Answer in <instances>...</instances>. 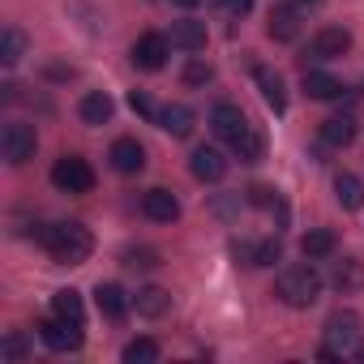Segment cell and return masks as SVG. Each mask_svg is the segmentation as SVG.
I'll return each instance as SVG.
<instances>
[{"mask_svg":"<svg viewBox=\"0 0 364 364\" xmlns=\"http://www.w3.org/2000/svg\"><path fill=\"white\" fill-rule=\"evenodd\" d=\"M35 240L48 249V257L56 266H82L95 249V236L82 223H48V228L35 232Z\"/></svg>","mask_w":364,"mask_h":364,"instance_id":"obj_1","label":"cell"},{"mask_svg":"<svg viewBox=\"0 0 364 364\" xmlns=\"http://www.w3.org/2000/svg\"><path fill=\"white\" fill-rule=\"evenodd\" d=\"M274 291H279V300H283V304H291V309H309V304L321 296V274H317V266H313V262L283 266V274H279Z\"/></svg>","mask_w":364,"mask_h":364,"instance_id":"obj_2","label":"cell"},{"mask_svg":"<svg viewBox=\"0 0 364 364\" xmlns=\"http://www.w3.org/2000/svg\"><path fill=\"white\" fill-rule=\"evenodd\" d=\"M52 185H56L60 193H90V189H95V171H90V163H86L82 154H65V159H56V167H52Z\"/></svg>","mask_w":364,"mask_h":364,"instance_id":"obj_3","label":"cell"},{"mask_svg":"<svg viewBox=\"0 0 364 364\" xmlns=\"http://www.w3.org/2000/svg\"><path fill=\"white\" fill-rule=\"evenodd\" d=\"M0 150H5V159L14 163V167H22V163H31L35 159V150H39V137H35V129L31 124H5V133H0Z\"/></svg>","mask_w":364,"mask_h":364,"instance_id":"obj_4","label":"cell"},{"mask_svg":"<svg viewBox=\"0 0 364 364\" xmlns=\"http://www.w3.org/2000/svg\"><path fill=\"white\" fill-rule=\"evenodd\" d=\"M167 52H171V39L167 35H137L133 39V65L141 69V73H159L163 65H167Z\"/></svg>","mask_w":364,"mask_h":364,"instance_id":"obj_5","label":"cell"},{"mask_svg":"<svg viewBox=\"0 0 364 364\" xmlns=\"http://www.w3.org/2000/svg\"><path fill=\"white\" fill-rule=\"evenodd\" d=\"M326 338H330L334 351L355 355V347H360V317H355V313H334V317L326 321Z\"/></svg>","mask_w":364,"mask_h":364,"instance_id":"obj_6","label":"cell"},{"mask_svg":"<svg viewBox=\"0 0 364 364\" xmlns=\"http://www.w3.org/2000/svg\"><path fill=\"white\" fill-rule=\"evenodd\" d=\"M35 330H39V338H43L52 351H77V347H82V326H73V321H65V317H48V321H39Z\"/></svg>","mask_w":364,"mask_h":364,"instance_id":"obj_7","label":"cell"},{"mask_svg":"<svg viewBox=\"0 0 364 364\" xmlns=\"http://www.w3.org/2000/svg\"><path fill=\"white\" fill-rule=\"evenodd\" d=\"M347 52H351V35H347L343 26H326V31H317L313 43H309V56H313V60H338V56H347Z\"/></svg>","mask_w":364,"mask_h":364,"instance_id":"obj_8","label":"cell"},{"mask_svg":"<svg viewBox=\"0 0 364 364\" xmlns=\"http://www.w3.org/2000/svg\"><path fill=\"white\" fill-rule=\"evenodd\" d=\"M210 129L232 146V141H236V137H245L253 124L245 120V112H240L236 103H215V112H210Z\"/></svg>","mask_w":364,"mask_h":364,"instance_id":"obj_9","label":"cell"},{"mask_svg":"<svg viewBox=\"0 0 364 364\" xmlns=\"http://www.w3.org/2000/svg\"><path fill=\"white\" fill-rule=\"evenodd\" d=\"M141 215L150 223H176L180 219V202H176L171 189H146L141 193Z\"/></svg>","mask_w":364,"mask_h":364,"instance_id":"obj_10","label":"cell"},{"mask_svg":"<svg viewBox=\"0 0 364 364\" xmlns=\"http://www.w3.org/2000/svg\"><path fill=\"white\" fill-rule=\"evenodd\" d=\"M189 167H193V176L202 180V185H219V180L228 176V159L215 146H198L193 159H189Z\"/></svg>","mask_w":364,"mask_h":364,"instance_id":"obj_11","label":"cell"},{"mask_svg":"<svg viewBox=\"0 0 364 364\" xmlns=\"http://www.w3.org/2000/svg\"><path fill=\"white\" fill-rule=\"evenodd\" d=\"M112 167L120 171V176H137L141 167H146V150H141V141H133V137H120V141H112Z\"/></svg>","mask_w":364,"mask_h":364,"instance_id":"obj_12","label":"cell"},{"mask_svg":"<svg viewBox=\"0 0 364 364\" xmlns=\"http://www.w3.org/2000/svg\"><path fill=\"white\" fill-rule=\"evenodd\" d=\"M95 304H99V313H103L107 321H120V317L133 309V300H129V291H124L120 283H99V287H95Z\"/></svg>","mask_w":364,"mask_h":364,"instance_id":"obj_13","label":"cell"},{"mask_svg":"<svg viewBox=\"0 0 364 364\" xmlns=\"http://www.w3.org/2000/svg\"><path fill=\"white\" fill-rule=\"evenodd\" d=\"M266 35H270L274 43H291V39L300 35V14H296V5H274V9H270V22H266Z\"/></svg>","mask_w":364,"mask_h":364,"instance_id":"obj_14","label":"cell"},{"mask_svg":"<svg viewBox=\"0 0 364 364\" xmlns=\"http://www.w3.org/2000/svg\"><path fill=\"white\" fill-rule=\"evenodd\" d=\"M171 48H180V52H202L206 48V22H193V18H180V22H171Z\"/></svg>","mask_w":364,"mask_h":364,"instance_id":"obj_15","label":"cell"},{"mask_svg":"<svg viewBox=\"0 0 364 364\" xmlns=\"http://www.w3.org/2000/svg\"><path fill=\"white\" fill-rule=\"evenodd\" d=\"M343 82L334 77V73H326V69H304V95L309 99H321V103H330V99H343Z\"/></svg>","mask_w":364,"mask_h":364,"instance_id":"obj_16","label":"cell"},{"mask_svg":"<svg viewBox=\"0 0 364 364\" xmlns=\"http://www.w3.org/2000/svg\"><path fill=\"white\" fill-rule=\"evenodd\" d=\"M112 95L107 90H90V95H82V103H77V116H82V124H107L112 120Z\"/></svg>","mask_w":364,"mask_h":364,"instance_id":"obj_17","label":"cell"},{"mask_svg":"<svg viewBox=\"0 0 364 364\" xmlns=\"http://www.w3.org/2000/svg\"><path fill=\"white\" fill-rule=\"evenodd\" d=\"M154 120H159V129L171 133V137H189V133H193V107H185V103H167Z\"/></svg>","mask_w":364,"mask_h":364,"instance_id":"obj_18","label":"cell"},{"mask_svg":"<svg viewBox=\"0 0 364 364\" xmlns=\"http://www.w3.org/2000/svg\"><path fill=\"white\" fill-rule=\"evenodd\" d=\"M330 283H334L343 296L360 291V287H364V257H343V262H334V274H330Z\"/></svg>","mask_w":364,"mask_h":364,"instance_id":"obj_19","label":"cell"},{"mask_svg":"<svg viewBox=\"0 0 364 364\" xmlns=\"http://www.w3.org/2000/svg\"><path fill=\"white\" fill-rule=\"evenodd\" d=\"M253 77H257V90H262L266 107L270 112H287V86H283V77L270 73V69H253Z\"/></svg>","mask_w":364,"mask_h":364,"instance_id":"obj_20","label":"cell"},{"mask_svg":"<svg viewBox=\"0 0 364 364\" xmlns=\"http://www.w3.org/2000/svg\"><path fill=\"white\" fill-rule=\"evenodd\" d=\"M334 198H338L343 210H360V206H364V185H360V176L338 171V176H334Z\"/></svg>","mask_w":364,"mask_h":364,"instance_id":"obj_21","label":"cell"},{"mask_svg":"<svg viewBox=\"0 0 364 364\" xmlns=\"http://www.w3.org/2000/svg\"><path fill=\"white\" fill-rule=\"evenodd\" d=\"M321 141L326 146H351L355 141V116H330V120H321Z\"/></svg>","mask_w":364,"mask_h":364,"instance_id":"obj_22","label":"cell"},{"mask_svg":"<svg viewBox=\"0 0 364 364\" xmlns=\"http://www.w3.org/2000/svg\"><path fill=\"white\" fill-rule=\"evenodd\" d=\"M133 309H137L141 317H163V313L171 309V296H167L163 287H141V291L133 296Z\"/></svg>","mask_w":364,"mask_h":364,"instance_id":"obj_23","label":"cell"},{"mask_svg":"<svg viewBox=\"0 0 364 364\" xmlns=\"http://www.w3.org/2000/svg\"><path fill=\"white\" fill-rule=\"evenodd\" d=\"M52 313H56V317H65V321H73V326H82V321H86L82 296H77L73 287H65V291H56V296H52Z\"/></svg>","mask_w":364,"mask_h":364,"instance_id":"obj_24","label":"cell"},{"mask_svg":"<svg viewBox=\"0 0 364 364\" xmlns=\"http://www.w3.org/2000/svg\"><path fill=\"white\" fill-rule=\"evenodd\" d=\"M300 253H304L309 262H321V257H330V253H334V232H326V228H313V232L300 240Z\"/></svg>","mask_w":364,"mask_h":364,"instance_id":"obj_25","label":"cell"},{"mask_svg":"<svg viewBox=\"0 0 364 364\" xmlns=\"http://www.w3.org/2000/svg\"><path fill=\"white\" fill-rule=\"evenodd\" d=\"M26 56V35L18 31V26H5V35H0V65H18Z\"/></svg>","mask_w":364,"mask_h":364,"instance_id":"obj_26","label":"cell"},{"mask_svg":"<svg viewBox=\"0 0 364 364\" xmlns=\"http://www.w3.org/2000/svg\"><path fill=\"white\" fill-rule=\"evenodd\" d=\"M159 360V343L154 338H133L124 343V364H154Z\"/></svg>","mask_w":364,"mask_h":364,"instance_id":"obj_27","label":"cell"},{"mask_svg":"<svg viewBox=\"0 0 364 364\" xmlns=\"http://www.w3.org/2000/svg\"><path fill=\"white\" fill-rule=\"evenodd\" d=\"M232 150H236V159H240V163H257V159H262V133H257V129H249L245 137H236V141H232Z\"/></svg>","mask_w":364,"mask_h":364,"instance_id":"obj_28","label":"cell"},{"mask_svg":"<svg viewBox=\"0 0 364 364\" xmlns=\"http://www.w3.org/2000/svg\"><path fill=\"white\" fill-rule=\"evenodd\" d=\"M245 257H249V266H274V262L283 257V249H279V240L270 236V240H257Z\"/></svg>","mask_w":364,"mask_h":364,"instance_id":"obj_29","label":"cell"},{"mask_svg":"<svg viewBox=\"0 0 364 364\" xmlns=\"http://www.w3.org/2000/svg\"><path fill=\"white\" fill-rule=\"evenodd\" d=\"M249 202H253L257 210H279V215L287 219V210H283L279 193H274V189H266V185H253V189H249Z\"/></svg>","mask_w":364,"mask_h":364,"instance_id":"obj_30","label":"cell"},{"mask_svg":"<svg viewBox=\"0 0 364 364\" xmlns=\"http://www.w3.org/2000/svg\"><path fill=\"white\" fill-rule=\"evenodd\" d=\"M129 270H154L159 266V253L154 249H124V257H120Z\"/></svg>","mask_w":364,"mask_h":364,"instance_id":"obj_31","label":"cell"},{"mask_svg":"<svg viewBox=\"0 0 364 364\" xmlns=\"http://www.w3.org/2000/svg\"><path fill=\"white\" fill-rule=\"evenodd\" d=\"M180 77H185V86H206V82H215V69L206 60H189Z\"/></svg>","mask_w":364,"mask_h":364,"instance_id":"obj_32","label":"cell"},{"mask_svg":"<svg viewBox=\"0 0 364 364\" xmlns=\"http://www.w3.org/2000/svg\"><path fill=\"white\" fill-rule=\"evenodd\" d=\"M129 107H133L137 116H159V112H154V103H150V95H141V90H133V95H129Z\"/></svg>","mask_w":364,"mask_h":364,"instance_id":"obj_33","label":"cell"},{"mask_svg":"<svg viewBox=\"0 0 364 364\" xmlns=\"http://www.w3.org/2000/svg\"><path fill=\"white\" fill-rule=\"evenodd\" d=\"M219 9H223L228 18H245V14L253 9V0H219Z\"/></svg>","mask_w":364,"mask_h":364,"instance_id":"obj_34","label":"cell"},{"mask_svg":"<svg viewBox=\"0 0 364 364\" xmlns=\"http://www.w3.org/2000/svg\"><path fill=\"white\" fill-rule=\"evenodd\" d=\"M5 355H9V360H22V355H26V343H22L18 334H9V338H5Z\"/></svg>","mask_w":364,"mask_h":364,"instance_id":"obj_35","label":"cell"},{"mask_svg":"<svg viewBox=\"0 0 364 364\" xmlns=\"http://www.w3.org/2000/svg\"><path fill=\"white\" fill-rule=\"evenodd\" d=\"M171 5H180V9H198L202 0H171Z\"/></svg>","mask_w":364,"mask_h":364,"instance_id":"obj_36","label":"cell"},{"mask_svg":"<svg viewBox=\"0 0 364 364\" xmlns=\"http://www.w3.org/2000/svg\"><path fill=\"white\" fill-rule=\"evenodd\" d=\"M296 5H313V0H296Z\"/></svg>","mask_w":364,"mask_h":364,"instance_id":"obj_37","label":"cell"}]
</instances>
